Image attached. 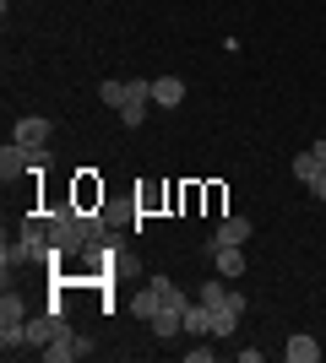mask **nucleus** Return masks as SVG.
<instances>
[{"instance_id":"20e7f679","label":"nucleus","mask_w":326,"mask_h":363,"mask_svg":"<svg viewBox=\"0 0 326 363\" xmlns=\"http://www.w3.org/2000/svg\"><path fill=\"white\" fill-rule=\"evenodd\" d=\"M207 255H212L217 277H229V282H234V277H239V272H245V266H250V260H245V244H212Z\"/></svg>"},{"instance_id":"6e6552de","label":"nucleus","mask_w":326,"mask_h":363,"mask_svg":"<svg viewBox=\"0 0 326 363\" xmlns=\"http://www.w3.org/2000/svg\"><path fill=\"white\" fill-rule=\"evenodd\" d=\"M283 352H288V363H315V358H321L315 336H305V331H294V336H288V342H283Z\"/></svg>"},{"instance_id":"f03ea898","label":"nucleus","mask_w":326,"mask_h":363,"mask_svg":"<svg viewBox=\"0 0 326 363\" xmlns=\"http://www.w3.org/2000/svg\"><path fill=\"white\" fill-rule=\"evenodd\" d=\"M87 352H93V342H87L82 331H71V325L60 320V331H55V342H49V347L38 352V358H44V363H77V358H87Z\"/></svg>"},{"instance_id":"1a4fd4ad","label":"nucleus","mask_w":326,"mask_h":363,"mask_svg":"<svg viewBox=\"0 0 326 363\" xmlns=\"http://www.w3.org/2000/svg\"><path fill=\"white\" fill-rule=\"evenodd\" d=\"M0 325H28V298L22 293H0Z\"/></svg>"},{"instance_id":"6ab92c4d","label":"nucleus","mask_w":326,"mask_h":363,"mask_svg":"<svg viewBox=\"0 0 326 363\" xmlns=\"http://www.w3.org/2000/svg\"><path fill=\"white\" fill-rule=\"evenodd\" d=\"M305 190H310V201H326V174H315V179L305 184Z\"/></svg>"},{"instance_id":"9b49d317","label":"nucleus","mask_w":326,"mask_h":363,"mask_svg":"<svg viewBox=\"0 0 326 363\" xmlns=\"http://www.w3.org/2000/svg\"><path fill=\"white\" fill-rule=\"evenodd\" d=\"M239 315H245L239 303H223V309H212V336H217V342H229V336L239 331Z\"/></svg>"},{"instance_id":"0eeeda50","label":"nucleus","mask_w":326,"mask_h":363,"mask_svg":"<svg viewBox=\"0 0 326 363\" xmlns=\"http://www.w3.org/2000/svg\"><path fill=\"white\" fill-rule=\"evenodd\" d=\"M185 336H212V303H185Z\"/></svg>"},{"instance_id":"4468645a","label":"nucleus","mask_w":326,"mask_h":363,"mask_svg":"<svg viewBox=\"0 0 326 363\" xmlns=\"http://www.w3.org/2000/svg\"><path fill=\"white\" fill-rule=\"evenodd\" d=\"M153 293H158V298H163V309H180V315H185V293H180V288H174V282H169V277H153Z\"/></svg>"},{"instance_id":"7ed1b4c3","label":"nucleus","mask_w":326,"mask_h":363,"mask_svg":"<svg viewBox=\"0 0 326 363\" xmlns=\"http://www.w3.org/2000/svg\"><path fill=\"white\" fill-rule=\"evenodd\" d=\"M49 136H55V125L44 120V114H22V120L11 125V141H22V147H49Z\"/></svg>"},{"instance_id":"2eb2a0df","label":"nucleus","mask_w":326,"mask_h":363,"mask_svg":"<svg viewBox=\"0 0 326 363\" xmlns=\"http://www.w3.org/2000/svg\"><path fill=\"white\" fill-rule=\"evenodd\" d=\"M147 104H153V98H131V104L120 108V125H125V130H141V120H147Z\"/></svg>"},{"instance_id":"a211bd4d","label":"nucleus","mask_w":326,"mask_h":363,"mask_svg":"<svg viewBox=\"0 0 326 363\" xmlns=\"http://www.w3.org/2000/svg\"><path fill=\"white\" fill-rule=\"evenodd\" d=\"M185 358H190V363H212L217 347H185Z\"/></svg>"},{"instance_id":"ddd939ff","label":"nucleus","mask_w":326,"mask_h":363,"mask_svg":"<svg viewBox=\"0 0 326 363\" xmlns=\"http://www.w3.org/2000/svg\"><path fill=\"white\" fill-rule=\"evenodd\" d=\"M98 98H104L109 108H125L131 104V82H114V76H109V82H98Z\"/></svg>"},{"instance_id":"f8f14e48","label":"nucleus","mask_w":326,"mask_h":363,"mask_svg":"<svg viewBox=\"0 0 326 363\" xmlns=\"http://www.w3.org/2000/svg\"><path fill=\"white\" fill-rule=\"evenodd\" d=\"M147 325H153V336H163V342H169V336H180V331H185V315H180V309H158V315L147 320Z\"/></svg>"},{"instance_id":"dca6fc26","label":"nucleus","mask_w":326,"mask_h":363,"mask_svg":"<svg viewBox=\"0 0 326 363\" xmlns=\"http://www.w3.org/2000/svg\"><path fill=\"white\" fill-rule=\"evenodd\" d=\"M131 309H136V315H141V320H153V315H158V309H163V298H158V293H153V282H147V288H141V293H136V303H131Z\"/></svg>"},{"instance_id":"9d476101","label":"nucleus","mask_w":326,"mask_h":363,"mask_svg":"<svg viewBox=\"0 0 326 363\" xmlns=\"http://www.w3.org/2000/svg\"><path fill=\"white\" fill-rule=\"evenodd\" d=\"M196 298H202V303H212V309L234 303V288H229V277H207L202 288H196Z\"/></svg>"},{"instance_id":"f3484780","label":"nucleus","mask_w":326,"mask_h":363,"mask_svg":"<svg viewBox=\"0 0 326 363\" xmlns=\"http://www.w3.org/2000/svg\"><path fill=\"white\" fill-rule=\"evenodd\" d=\"M315 174H321V163H315V152H299V157H294V179H299V184H310Z\"/></svg>"},{"instance_id":"423d86ee","label":"nucleus","mask_w":326,"mask_h":363,"mask_svg":"<svg viewBox=\"0 0 326 363\" xmlns=\"http://www.w3.org/2000/svg\"><path fill=\"white\" fill-rule=\"evenodd\" d=\"M153 104L158 108H180L185 104V82H180V76H153Z\"/></svg>"},{"instance_id":"f257e3e1","label":"nucleus","mask_w":326,"mask_h":363,"mask_svg":"<svg viewBox=\"0 0 326 363\" xmlns=\"http://www.w3.org/2000/svg\"><path fill=\"white\" fill-rule=\"evenodd\" d=\"M38 168H44V152H38V147L6 141V152H0V179H6V184L22 179V174H38Z\"/></svg>"},{"instance_id":"39448f33","label":"nucleus","mask_w":326,"mask_h":363,"mask_svg":"<svg viewBox=\"0 0 326 363\" xmlns=\"http://www.w3.org/2000/svg\"><path fill=\"white\" fill-rule=\"evenodd\" d=\"M245 239H250V217H217L207 250H212V244H245Z\"/></svg>"}]
</instances>
